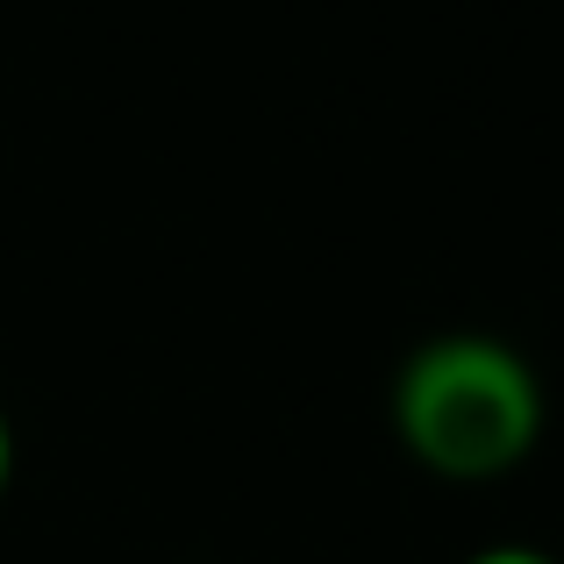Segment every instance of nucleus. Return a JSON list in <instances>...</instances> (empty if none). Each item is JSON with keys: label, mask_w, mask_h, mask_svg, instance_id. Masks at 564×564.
I'll return each mask as SVG.
<instances>
[{"label": "nucleus", "mask_w": 564, "mask_h": 564, "mask_svg": "<svg viewBox=\"0 0 564 564\" xmlns=\"http://www.w3.org/2000/svg\"><path fill=\"white\" fill-rule=\"evenodd\" d=\"M8 479H14V422L0 408V500H8Z\"/></svg>", "instance_id": "nucleus-3"}, {"label": "nucleus", "mask_w": 564, "mask_h": 564, "mask_svg": "<svg viewBox=\"0 0 564 564\" xmlns=\"http://www.w3.org/2000/svg\"><path fill=\"white\" fill-rule=\"evenodd\" d=\"M465 564H564V557H551V551H536V543H479Z\"/></svg>", "instance_id": "nucleus-2"}, {"label": "nucleus", "mask_w": 564, "mask_h": 564, "mask_svg": "<svg viewBox=\"0 0 564 564\" xmlns=\"http://www.w3.org/2000/svg\"><path fill=\"white\" fill-rule=\"evenodd\" d=\"M386 414L400 451L443 486H494L522 471L551 422L536 365L494 329L422 336L400 358Z\"/></svg>", "instance_id": "nucleus-1"}]
</instances>
